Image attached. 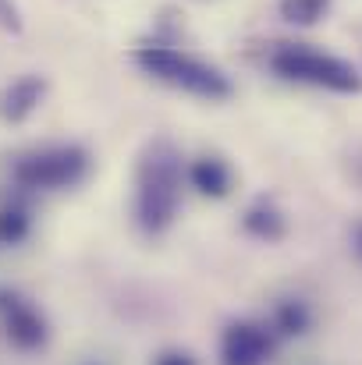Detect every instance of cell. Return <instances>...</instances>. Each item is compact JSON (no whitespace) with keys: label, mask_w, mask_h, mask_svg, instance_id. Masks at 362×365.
<instances>
[{"label":"cell","mask_w":362,"mask_h":365,"mask_svg":"<svg viewBox=\"0 0 362 365\" xmlns=\"http://www.w3.org/2000/svg\"><path fill=\"white\" fill-rule=\"evenodd\" d=\"M181 206V153L167 142L156 138L142 149L139 167H135V224L142 235L156 238L171 231L178 220Z\"/></svg>","instance_id":"1"},{"label":"cell","mask_w":362,"mask_h":365,"mask_svg":"<svg viewBox=\"0 0 362 365\" xmlns=\"http://www.w3.org/2000/svg\"><path fill=\"white\" fill-rule=\"evenodd\" d=\"M135 64L146 75H153L156 82L181 89L188 96H199V100H228L231 96V78L221 68H213L192 53H181L171 46H139Z\"/></svg>","instance_id":"2"},{"label":"cell","mask_w":362,"mask_h":365,"mask_svg":"<svg viewBox=\"0 0 362 365\" xmlns=\"http://www.w3.org/2000/svg\"><path fill=\"white\" fill-rule=\"evenodd\" d=\"M270 68L284 82L327 89V93H341V96L362 93V75L348 61H341L334 53H320V50H313L306 43H281L270 53Z\"/></svg>","instance_id":"3"},{"label":"cell","mask_w":362,"mask_h":365,"mask_svg":"<svg viewBox=\"0 0 362 365\" xmlns=\"http://www.w3.org/2000/svg\"><path fill=\"white\" fill-rule=\"evenodd\" d=\"M11 174L21 188H32V192L75 188L89 174V153L82 145H46V149L18 156Z\"/></svg>","instance_id":"4"},{"label":"cell","mask_w":362,"mask_h":365,"mask_svg":"<svg viewBox=\"0 0 362 365\" xmlns=\"http://www.w3.org/2000/svg\"><path fill=\"white\" fill-rule=\"evenodd\" d=\"M0 327L18 351H43L50 341L46 316L14 287H0Z\"/></svg>","instance_id":"5"},{"label":"cell","mask_w":362,"mask_h":365,"mask_svg":"<svg viewBox=\"0 0 362 365\" xmlns=\"http://www.w3.org/2000/svg\"><path fill=\"white\" fill-rule=\"evenodd\" d=\"M273 355V334L263 323L235 319L221 337V365H266Z\"/></svg>","instance_id":"6"},{"label":"cell","mask_w":362,"mask_h":365,"mask_svg":"<svg viewBox=\"0 0 362 365\" xmlns=\"http://www.w3.org/2000/svg\"><path fill=\"white\" fill-rule=\"evenodd\" d=\"M188 181L199 195L206 199H224L231 192V167L221 160V156H199L192 167H188Z\"/></svg>","instance_id":"7"},{"label":"cell","mask_w":362,"mask_h":365,"mask_svg":"<svg viewBox=\"0 0 362 365\" xmlns=\"http://www.w3.org/2000/svg\"><path fill=\"white\" fill-rule=\"evenodd\" d=\"M241 224H245V231H248L252 238H259V242H281V238H284V231H288L284 213H281L273 202H266V199L252 202V206L245 210Z\"/></svg>","instance_id":"8"},{"label":"cell","mask_w":362,"mask_h":365,"mask_svg":"<svg viewBox=\"0 0 362 365\" xmlns=\"http://www.w3.org/2000/svg\"><path fill=\"white\" fill-rule=\"evenodd\" d=\"M43 78H21V82H14L7 93H4V100H0V114L7 118V121H25L36 107H39V100H43Z\"/></svg>","instance_id":"9"},{"label":"cell","mask_w":362,"mask_h":365,"mask_svg":"<svg viewBox=\"0 0 362 365\" xmlns=\"http://www.w3.org/2000/svg\"><path fill=\"white\" fill-rule=\"evenodd\" d=\"M309 327H313V312H309L306 302L288 298V302H281V305L273 309V330H277V334H284V337H302Z\"/></svg>","instance_id":"10"},{"label":"cell","mask_w":362,"mask_h":365,"mask_svg":"<svg viewBox=\"0 0 362 365\" xmlns=\"http://www.w3.org/2000/svg\"><path fill=\"white\" fill-rule=\"evenodd\" d=\"M29 227H32V217L25 206L11 202V206H0V242L4 245H18L29 238Z\"/></svg>","instance_id":"11"},{"label":"cell","mask_w":362,"mask_h":365,"mask_svg":"<svg viewBox=\"0 0 362 365\" xmlns=\"http://www.w3.org/2000/svg\"><path fill=\"white\" fill-rule=\"evenodd\" d=\"M331 0H281V14L291 25H316L327 14Z\"/></svg>","instance_id":"12"},{"label":"cell","mask_w":362,"mask_h":365,"mask_svg":"<svg viewBox=\"0 0 362 365\" xmlns=\"http://www.w3.org/2000/svg\"><path fill=\"white\" fill-rule=\"evenodd\" d=\"M0 29H11V32L21 29V18H18V11H14L11 0H0Z\"/></svg>","instance_id":"13"},{"label":"cell","mask_w":362,"mask_h":365,"mask_svg":"<svg viewBox=\"0 0 362 365\" xmlns=\"http://www.w3.org/2000/svg\"><path fill=\"white\" fill-rule=\"evenodd\" d=\"M156 365H196L192 362V355H185V351H164Z\"/></svg>","instance_id":"14"},{"label":"cell","mask_w":362,"mask_h":365,"mask_svg":"<svg viewBox=\"0 0 362 365\" xmlns=\"http://www.w3.org/2000/svg\"><path fill=\"white\" fill-rule=\"evenodd\" d=\"M356 252H359V255H362V227H359V231H356Z\"/></svg>","instance_id":"15"}]
</instances>
